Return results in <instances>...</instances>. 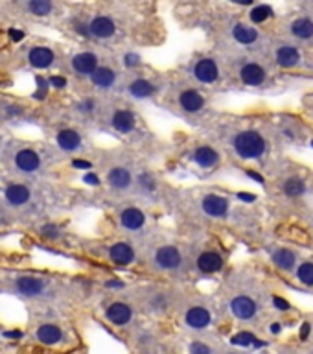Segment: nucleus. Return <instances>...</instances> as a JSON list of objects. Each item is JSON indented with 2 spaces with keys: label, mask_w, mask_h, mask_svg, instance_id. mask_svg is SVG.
I'll return each instance as SVG.
<instances>
[{
  "label": "nucleus",
  "mask_w": 313,
  "mask_h": 354,
  "mask_svg": "<svg viewBox=\"0 0 313 354\" xmlns=\"http://www.w3.org/2000/svg\"><path fill=\"white\" fill-rule=\"evenodd\" d=\"M265 148L267 144H265L264 137L256 131L238 133L234 139V150L241 159H258L264 155Z\"/></svg>",
  "instance_id": "f257e3e1"
},
{
  "label": "nucleus",
  "mask_w": 313,
  "mask_h": 354,
  "mask_svg": "<svg viewBox=\"0 0 313 354\" xmlns=\"http://www.w3.org/2000/svg\"><path fill=\"white\" fill-rule=\"evenodd\" d=\"M155 258H157V264L160 267H164V269H175V267L181 266V260H183L179 249L174 248V246H164V248H160L157 251V255H155Z\"/></svg>",
  "instance_id": "f03ea898"
},
{
  "label": "nucleus",
  "mask_w": 313,
  "mask_h": 354,
  "mask_svg": "<svg viewBox=\"0 0 313 354\" xmlns=\"http://www.w3.org/2000/svg\"><path fill=\"white\" fill-rule=\"evenodd\" d=\"M203 210L208 214V216H214V218H223L229 212V201L221 196L210 194L203 199Z\"/></svg>",
  "instance_id": "7ed1b4c3"
},
{
  "label": "nucleus",
  "mask_w": 313,
  "mask_h": 354,
  "mask_svg": "<svg viewBox=\"0 0 313 354\" xmlns=\"http://www.w3.org/2000/svg\"><path fill=\"white\" fill-rule=\"evenodd\" d=\"M15 165L20 172L24 174H32V172H37L39 166H41V157L35 153L34 150H20L17 155H15Z\"/></svg>",
  "instance_id": "20e7f679"
},
{
  "label": "nucleus",
  "mask_w": 313,
  "mask_h": 354,
  "mask_svg": "<svg viewBox=\"0 0 313 354\" xmlns=\"http://www.w3.org/2000/svg\"><path fill=\"white\" fill-rule=\"evenodd\" d=\"M231 310L238 319H250V317L256 315V303L250 297L240 295L236 299H232Z\"/></svg>",
  "instance_id": "39448f33"
},
{
  "label": "nucleus",
  "mask_w": 313,
  "mask_h": 354,
  "mask_svg": "<svg viewBox=\"0 0 313 354\" xmlns=\"http://www.w3.org/2000/svg\"><path fill=\"white\" fill-rule=\"evenodd\" d=\"M53 59H55V53L50 48H46V46H35V48H32L28 53L30 65L34 68H41V70H43V68H48L50 65L53 63Z\"/></svg>",
  "instance_id": "423d86ee"
},
{
  "label": "nucleus",
  "mask_w": 313,
  "mask_h": 354,
  "mask_svg": "<svg viewBox=\"0 0 313 354\" xmlns=\"http://www.w3.org/2000/svg\"><path fill=\"white\" fill-rule=\"evenodd\" d=\"M72 68L77 74H89L91 76L98 68V58L92 52H81L76 53L72 58Z\"/></svg>",
  "instance_id": "0eeeda50"
},
{
  "label": "nucleus",
  "mask_w": 313,
  "mask_h": 354,
  "mask_svg": "<svg viewBox=\"0 0 313 354\" xmlns=\"http://www.w3.org/2000/svg\"><path fill=\"white\" fill-rule=\"evenodd\" d=\"M193 74L201 83H214L219 76V68L214 63V59H201L193 68Z\"/></svg>",
  "instance_id": "6e6552de"
},
{
  "label": "nucleus",
  "mask_w": 313,
  "mask_h": 354,
  "mask_svg": "<svg viewBox=\"0 0 313 354\" xmlns=\"http://www.w3.org/2000/svg\"><path fill=\"white\" fill-rule=\"evenodd\" d=\"M35 338L43 345H58L63 340V330L53 323H44L37 329Z\"/></svg>",
  "instance_id": "1a4fd4ad"
},
{
  "label": "nucleus",
  "mask_w": 313,
  "mask_h": 354,
  "mask_svg": "<svg viewBox=\"0 0 313 354\" xmlns=\"http://www.w3.org/2000/svg\"><path fill=\"white\" fill-rule=\"evenodd\" d=\"M107 319L115 323V325H127L133 317V310H131V306L124 305V303H112L105 312Z\"/></svg>",
  "instance_id": "9d476101"
},
{
  "label": "nucleus",
  "mask_w": 313,
  "mask_h": 354,
  "mask_svg": "<svg viewBox=\"0 0 313 354\" xmlns=\"http://www.w3.org/2000/svg\"><path fill=\"white\" fill-rule=\"evenodd\" d=\"M109 257H111V260L116 266H127V264H131L135 260V251H133V248H131L129 243L120 242L112 246L111 251H109Z\"/></svg>",
  "instance_id": "9b49d317"
},
{
  "label": "nucleus",
  "mask_w": 313,
  "mask_h": 354,
  "mask_svg": "<svg viewBox=\"0 0 313 354\" xmlns=\"http://www.w3.org/2000/svg\"><path fill=\"white\" fill-rule=\"evenodd\" d=\"M210 312L207 308H203V306H192L190 310L186 312V323L188 326H192V329H205V326L210 325Z\"/></svg>",
  "instance_id": "f8f14e48"
},
{
  "label": "nucleus",
  "mask_w": 313,
  "mask_h": 354,
  "mask_svg": "<svg viewBox=\"0 0 313 354\" xmlns=\"http://www.w3.org/2000/svg\"><path fill=\"white\" fill-rule=\"evenodd\" d=\"M4 196H6V201H8L10 205H13V207H20V205L28 203L32 192H30V188L28 186H24V184H10V186L6 188Z\"/></svg>",
  "instance_id": "ddd939ff"
},
{
  "label": "nucleus",
  "mask_w": 313,
  "mask_h": 354,
  "mask_svg": "<svg viewBox=\"0 0 313 354\" xmlns=\"http://www.w3.org/2000/svg\"><path fill=\"white\" fill-rule=\"evenodd\" d=\"M91 34L94 37H100V39H107V37H112L116 32V26L109 17H96V19L92 20L91 24Z\"/></svg>",
  "instance_id": "4468645a"
},
{
  "label": "nucleus",
  "mask_w": 313,
  "mask_h": 354,
  "mask_svg": "<svg viewBox=\"0 0 313 354\" xmlns=\"http://www.w3.org/2000/svg\"><path fill=\"white\" fill-rule=\"evenodd\" d=\"M241 81L245 85H250V87H256V85H262L265 79V70L256 63H249L241 68Z\"/></svg>",
  "instance_id": "2eb2a0df"
},
{
  "label": "nucleus",
  "mask_w": 313,
  "mask_h": 354,
  "mask_svg": "<svg viewBox=\"0 0 313 354\" xmlns=\"http://www.w3.org/2000/svg\"><path fill=\"white\" fill-rule=\"evenodd\" d=\"M17 290L26 297H35L39 293H43L44 281H41L37 277H20L17 281Z\"/></svg>",
  "instance_id": "dca6fc26"
},
{
  "label": "nucleus",
  "mask_w": 313,
  "mask_h": 354,
  "mask_svg": "<svg viewBox=\"0 0 313 354\" xmlns=\"http://www.w3.org/2000/svg\"><path fill=\"white\" fill-rule=\"evenodd\" d=\"M221 266H223L221 255H217L214 251L203 253L201 257L197 258V267L203 273H216L221 269Z\"/></svg>",
  "instance_id": "f3484780"
},
{
  "label": "nucleus",
  "mask_w": 313,
  "mask_h": 354,
  "mask_svg": "<svg viewBox=\"0 0 313 354\" xmlns=\"http://www.w3.org/2000/svg\"><path fill=\"white\" fill-rule=\"evenodd\" d=\"M144 222H146V216L142 214V210L135 209V207H129V209H125L120 214V223L125 229H129V231L140 229L144 225Z\"/></svg>",
  "instance_id": "a211bd4d"
},
{
  "label": "nucleus",
  "mask_w": 313,
  "mask_h": 354,
  "mask_svg": "<svg viewBox=\"0 0 313 354\" xmlns=\"http://www.w3.org/2000/svg\"><path fill=\"white\" fill-rule=\"evenodd\" d=\"M179 103H181V107H183L184 111L197 113V111H201L203 105H205V98H203L197 91H184L183 94H181V98H179Z\"/></svg>",
  "instance_id": "6ab92c4d"
},
{
  "label": "nucleus",
  "mask_w": 313,
  "mask_h": 354,
  "mask_svg": "<svg viewBox=\"0 0 313 354\" xmlns=\"http://www.w3.org/2000/svg\"><path fill=\"white\" fill-rule=\"evenodd\" d=\"M135 124H136L135 115L131 111H125V109L116 111L115 117H112V126H115L116 131L120 133H131L135 129Z\"/></svg>",
  "instance_id": "aec40b11"
},
{
  "label": "nucleus",
  "mask_w": 313,
  "mask_h": 354,
  "mask_svg": "<svg viewBox=\"0 0 313 354\" xmlns=\"http://www.w3.org/2000/svg\"><path fill=\"white\" fill-rule=\"evenodd\" d=\"M193 160L201 168H212V166H216L219 162V155H217L216 150H212L210 146H201L193 153Z\"/></svg>",
  "instance_id": "412c9836"
},
{
  "label": "nucleus",
  "mask_w": 313,
  "mask_h": 354,
  "mask_svg": "<svg viewBox=\"0 0 313 354\" xmlns=\"http://www.w3.org/2000/svg\"><path fill=\"white\" fill-rule=\"evenodd\" d=\"M58 144L61 150L74 151L81 146V137H79L77 131H74V129H61L58 133Z\"/></svg>",
  "instance_id": "4be33fe9"
},
{
  "label": "nucleus",
  "mask_w": 313,
  "mask_h": 354,
  "mask_svg": "<svg viewBox=\"0 0 313 354\" xmlns=\"http://www.w3.org/2000/svg\"><path fill=\"white\" fill-rule=\"evenodd\" d=\"M300 61V52L295 46H282L276 52V63L284 68H291Z\"/></svg>",
  "instance_id": "5701e85b"
},
{
  "label": "nucleus",
  "mask_w": 313,
  "mask_h": 354,
  "mask_svg": "<svg viewBox=\"0 0 313 354\" xmlns=\"http://www.w3.org/2000/svg\"><path fill=\"white\" fill-rule=\"evenodd\" d=\"M91 79H92V83H94V85H98V87L107 89V87H111L112 83H115L116 74H115V70H111V68L98 67L96 70L91 74Z\"/></svg>",
  "instance_id": "b1692460"
},
{
  "label": "nucleus",
  "mask_w": 313,
  "mask_h": 354,
  "mask_svg": "<svg viewBox=\"0 0 313 354\" xmlns=\"http://www.w3.org/2000/svg\"><path fill=\"white\" fill-rule=\"evenodd\" d=\"M109 179V184L116 190H124L131 184V174L125 168H112L107 175Z\"/></svg>",
  "instance_id": "393cba45"
},
{
  "label": "nucleus",
  "mask_w": 313,
  "mask_h": 354,
  "mask_svg": "<svg viewBox=\"0 0 313 354\" xmlns=\"http://www.w3.org/2000/svg\"><path fill=\"white\" fill-rule=\"evenodd\" d=\"M291 34L295 37H299V39H309V37H313V20L306 19V17L297 19L291 24Z\"/></svg>",
  "instance_id": "a878e982"
},
{
  "label": "nucleus",
  "mask_w": 313,
  "mask_h": 354,
  "mask_svg": "<svg viewBox=\"0 0 313 354\" xmlns=\"http://www.w3.org/2000/svg\"><path fill=\"white\" fill-rule=\"evenodd\" d=\"M232 35H234V39L241 44H250L254 43L258 39V32L254 28H250V26H245V24H236L234 30H232Z\"/></svg>",
  "instance_id": "bb28decb"
},
{
  "label": "nucleus",
  "mask_w": 313,
  "mask_h": 354,
  "mask_svg": "<svg viewBox=\"0 0 313 354\" xmlns=\"http://www.w3.org/2000/svg\"><path fill=\"white\" fill-rule=\"evenodd\" d=\"M273 262H275V266H278L280 269H291V267L295 266V253L293 251H289V249H278V251H275V255H273Z\"/></svg>",
  "instance_id": "cd10ccee"
},
{
  "label": "nucleus",
  "mask_w": 313,
  "mask_h": 354,
  "mask_svg": "<svg viewBox=\"0 0 313 354\" xmlns=\"http://www.w3.org/2000/svg\"><path fill=\"white\" fill-rule=\"evenodd\" d=\"M129 92L135 98H148L155 92V87L150 81H146V79H135L129 85Z\"/></svg>",
  "instance_id": "c85d7f7f"
},
{
  "label": "nucleus",
  "mask_w": 313,
  "mask_h": 354,
  "mask_svg": "<svg viewBox=\"0 0 313 354\" xmlns=\"http://www.w3.org/2000/svg\"><path fill=\"white\" fill-rule=\"evenodd\" d=\"M28 10H30V13L37 15V17H46V15L52 13L53 4H52V0H30Z\"/></svg>",
  "instance_id": "c756f323"
},
{
  "label": "nucleus",
  "mask_w": 313,
  "mask_h": 354,
  "mask_svg": "<svg viewBox=\"0 0 313 354\" xmlns=\"http://www.w3.org/2000/svg\"><path fill=\"white\" fill-rule=\"evenodd\" d=\"M284 192H286V196H291V198L302 196L304 192H306V184H304V181L299 179V177H289L284 183Z\"/></svg>",
  "instance_id": "7c9ffc66"
},
{
  "label": "nucleus",
  "mask_w": 313,
  "mask_h": 354,
  "mask_svg": "<svg viewBox=\"0 0 313 354\" xmlns=\"http://www.w3.org/2000/svg\"><path fill=\"white\" fill-rule=\"evenodd\" d=\"M249 17H250V20H252V22L260 24V22L267 20L269 17H273V10H271L269 6H256V8H252V10H250Z\"/></svg>",
  "instance_id": "2f4dec72"
},
{
  "label": "nucleus",
  "mask_w": 313,
  "mask_h": 354,
  "mask_svg": "<svg viewBox=\"0 0 313 354\" xmlns=\"http://www.w3.org/2000/svg\"><path fill=\"white\" fill-rule=\"evenodd\" d=\"M297 277L299 281L306 286H313V264L311 262H304L302 266H299L297 269Z\"/></svg>",
  "instance_id": "473e14b6"
},
{
  "label": "nucleus",
  "mask_w": 313,
  "mask_h": 354,
  "mask_svg": "<svg viewBox=\"0 0 313 354\" xmlns=\"http://www.w3.org/2000/svg\"><path fill=\"white\" fill-rule=\"evenodd\" d=\"M256 341V336L250 334V332H238V334L232 336L231 343L232 345H240V347H249Z\"/></svg>",
  "instance_id": "72a5a7b5"
},
{
  "label": "nucleus",
  "mask_w": 313,
  "mask_h": 354,
  "mask_svg": "<svg viewBox=\"0 0 313 354\" xmlns=\"http://www.w3.org/2000/svg\"><path fill=\"white\" fill-rule=\"evenodd\" d=\"M35 81H37L39 91L34 94V98H35V100H43V98L46 96V91H48L50 81H46V79H44L43 76H37V78H35Z\"/></svg>",
  "instance_id": "f704fd0d"
},
{
  "label": "nucleus",
  "mask_w": 313,
  "mask_h": 354,
  "mask_svg": "<svg viewBox=\"0 0 313 354\" xmlns=\"http://www.w3.org/2000/svg\"><path fill=\"white\" fill-rule=\"evenodd\" d=\"M41 233H43L44 238H50V240L59 238V229H58V225H53V223H46V225L41 229Z\"/></svg>",
  "instance_id": "c9c22d12"
},
{
  "label": "nucleus",
  "mask_w": 313,
  "mask_h": 354,
  "mask_svg": "<svg viewBox=\"0 0 313 354\" xmlns=\"http://www.w3.org/2000/svg\"><path fill=\"white\" fill-rule=\"evenodd\" d=\"M48 81H50V85H52L53 89H65V87H67V79L63 78V76H52Z\"/></svg>",
  "instance_id": "e433bc0d"
},
{
  "label": "nucleus",
  "mask_w": 313,
  "mask_h": 354,
  "mask_svg": "<svg viewBox=\"0 0 313 354\" xmlns=\"http://www.w3.org/2000/svg\"><path fill=\"white\" fill-rule=\"evenodd\" d=\"M138 183L142 184V186H144L146 190H153L155 188V181L151 179V175H140L138 177Z\"/></svg>",
  "instance_id": "4c0bfd02"
},
{
  "label": "nucleus",
  "mask_w": 313,
  "mask_h": 354,
  "mask_svg": "<svg viewBox=\"0 0 313 354\" xmlns=\"http://www.w3.org/2000/svg\"><path fill=\"white\" fill-rule=\"evenodd\" d=\"M124 63H125V67H136V65H140V58L136 53H125Z\"/></svg>",
  "instance_id": "58836bf2"
},
{
  "label": "nucleus",
  "mask_w": 313,
  "mask_h": 354,
  "mask_svg": "<svg viewBox=\"0 0 313 354\" xmlns=\"http://www.w3.org/2000/svg\"><path fill=\"white\" fill-rule=\"evenodd\" d=\"M72 166L74 168H79V170H89L92 166V162H89V160H85V159H74Z\"/></svg>",
  "instance_id": "ea45409f"
},
{
  "label": "nucleus",
  "mask_w": 313,
  "mask_h": 354,
  "mask_svg": "<svg viewBox=\"0 0 313 354\" xmlns=\"http://www.w3.org/2000/svg\"><path fill=\"white\" fill-rule=\"evenodd\" d=\"M8 34H10V37L15 43H19V41L24 39V32H20V30H17V28H10L8 30Z\"/></svg>",
  "instance_id": "a19ab883"
},
{
  "label": "nucleus",
  "mask_w": 313,
  "mask_h": 354,
  "mask_svg": "<svg viewBox=\"0 0 313 354\" xmlns=\"http://www.w3.org/2000/svg\"><path fill=\"white\" fill-rule=\"evenodd\" d=\"M190 350H192L193 354H210V349L201 343H193L192 347H190Z\"/></svg>",
  "instance_id": "79ce46f5"
},
{
  "label": "nucleus",
  "mask_w": 313,
  "mask_h": 354,
  "mask_svg": "<svg viewBox=\"0 0 313 354\" xmlns=\"http://www.w3.org/2000/svg\"><path fill=\"white\" fill-rule=\"evenodd\" d=\"M83 181H85L87 184H94V186H96V184H100V177H98L96 174H87V175H83Z\"/></svg>",
  "instance_id": "37998d69"
},
{
  "label": "nucleus",
  "mask_w": 313,
  "mask_h": 354,
  "mask_svg": "<svg viewBox=\"0 0 313 354\" xmlns=\"http://www.w3.org/2000/svg\"><path fill=\"white\" fill-rule=\"evenodd\" d=\"M76 32L79 35H83V37H89V35H91V28L85 24H79V22H76Z\"/></svg>",
  "instance_id": "c03bdc74"
},
{
  "label": "nucleus",
  "mask_w": 313,
  "mask_h": 354,
  "mask_svg": "<svg viewBox=\"0 0 313 354\" xmlns=\"http://www.w3.org/2000/svg\"><path fill=\"white\" fill-rule=\"evenodd\" d=\"M273 305H275L278 310H288L289 308V303L284 301V299H280V297H275V299H273Z\"/></svg>",
  "instance_id": "a18cd8bd"
},
{
  "label": "nucleus",
  "mask_w": 313,
  "mask_h": 354,
  "mask_svg": "<svg viewBox=\"0 0 313 354\" xmlns=\"http://www.w3.org/2000/svg\"><path fill=\"white\" fill-rule=\"evenodd\" d=\"M238 199H240V201H245V203H252V201H256V196L247 194V192H240V194H238Z\"/></svg>",
  "instance_id": "49530a36"
},
{
  "label": "nucleus",
  "mask_w": 313,
  "mask_h": 354,
  "mask_svg": "<svg viewBox=\"0 0 313 354\" xmlns=\"http://www.w3.org/2000/svg\"><path fill=\"white\" fill-rule=\"evenodd\" d=\"M79 109H81V111H85V113H91L92 109H94V102H92V100H85V102H81Z\"/></svg>",
  "instance_id": "de8ad7c7"
},
{
  "label": "nucleus",
  "mask_w": 313,
  "mask_h": 354,
  "mask_svg": "<svg viewBox=\"0 0 313 354\" xmlns=\"http://www.w3.org/2000/svg\"><path fill=\"white\" fill-rule=\"evenodd\" d=\"M4 338H15V340H20V338H22V332H20V330H10V332H4Z\"/></svg>",
  "instance_id": "09e8293b"
},
{
  "label": "nucleus",
  "mask_w": 313,
  "mask_h": 354,
  "mask_svg": "<svg viewBox=\"0 0 313 354\" xmlns=\"http://www.w3.org/2000/svg\"><path fill=\"white\" fill-rule=\"evenodd\" d=\"M309 323H304L302 325V329H300V340H306L308 338V334H309Z\"/></svg>",
  "instance_id": "8fccbe9b"
},
{
  "label": "nucleus",
  "mask_w": 313,
  "mask_h": 354,
  "mask_svg": "<svg viewBox=\"0 0 313 354\" xmlns=\"http://www.w3.org/2000/svg\"><path fill=\"white\" fill-rule=\"evenodd\" d=\"M247 175H249L250 179H254V181H258V183H260V184H264V177H262L260 174H256V172L249 170V172H247Z\"/></svg>",
  "instance_id": "3c124183"
},
{
  "label": "nucleus",
  "mask_w": 313,
  "mask_h": 354,
  "mask_svg": "<svg viewBox=\"0 0 313 354\" xmlns=\"http://www.w3.org/2000/svg\"><path fill=\"white\" fill-rule=\"evenodd\" d=\"M105 286L107 288H122V286H124V282H120V281H107Z\"/></svg>",
  "instance_id": "603ef678"
},
{
  "label": "nucleus",
  "mask_w": 313,
  "mask_h": 354,
  "mask_svg": "<svg viewBox=\"0 0 313 354\" xmlns=\"http://www.w3.org/2000/svg\"><path fill=\"white\" fill-rule=\"evenodd\" d=\"M232 2H236V4H241V6H250L254 0H232Z\"/></svg>",
  "instance_id": "864d4df0"
},
{
  "label": "nucleus",
  "mask_w": 313,
  "mask_h": 354,
  "mask_svg": "<svg viewBox=\"0 0 313 354\" xmlns=\"http://www.w3.org/2000/svg\"><path fill=\"white\" fill-rule=\"evenodd\" d=\"M271 332H273V334H278V332H280V323H273V326H271Z\"/></svg>",
  "instance_id": "5fc2aeb1"
},
{
  "label": "nucleus",
  "mask_w": 313,
  "mask_h": 354,
  "mask_svg": "<svg viewBox=\"0 0 313 354\" xmlns=\"http://www.w3.org/2000/svg\"><path fill=\"white\" fill-rule=\"evenodd\" d=\"M311 148H313V141H311Z\"/></svg>",
  "instance_id": "6e6d98bb"
}]
</instances>
